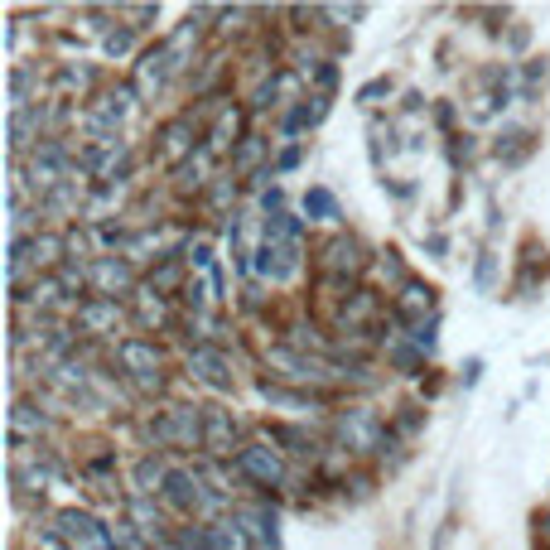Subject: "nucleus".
<instances>
[{"mask_svg":"<svg viewBox=\"0 0 550 550\" xmlns=\"http://www.w3.org/2000/svg\"><path fill=\"white\" fill-rule=\"evenodd\" d=\"M304 213L314 222H338V198L329 189H309L304 193Z\"/></svg>","mask_w":550,"mask_h":550,"instance_id":"nucleus-23","label":"nucleus"},{"mask_svg":"<svg viewBox=\"0 0 550 550\" xmlns=\"http://www.w3.org/2000/svg\"><path fill=\"white\" fill-rule=\"evenodd\" d=\"M391 92V78H372V83L358 92V102H377V97H386Z\"/></svg>","mask_w":550,"mask_h":550,"instance_id":"nucleus-33","label":"nucleus"},{"mask_svg":"<svg viewBox=\"0 0 550 550\" xmlns=\"http://www.w3.org/2000/svg\"><path fill=\"white\" fill-rule=\"evenodd\" d=\"M198 20H203V15H189L184 25L169 34L165 54H169V63H174V73H179V68H189V54L198 49Z\"/></svg>","mask_w":550,"mask_h":550,"instance_id":"nucleus-17","label":"nucleus"},{"mask_svg":"<svg viewBox=\"0 0 550 550\" xmlns=\"http://www.w3.org/2000/svg\"><path fill=\"white\" fill-rule=\"evenodd\" d=\"M140 319H145V324H165V300H160V295H155V300L145 295V300H140Z\"/></svg>","mask_w":550,"mask_h":550,"instance_id":"nucleus-32","label":"nucleus"},{"mask_svg":"<svg viewBox=\"0 0 550 550\" xmlns=\"http://www.w3.org/2000/svg\"><path fill=\"white\" fill-rule=\"evenodd\" d=\"M237 468L247 473L251 483H261V488H275L280 478H285V464H280V454L266 449V444H242V454H237Z\"/></svg>","mask_w":550,"mask_h":550,"instance_id":"nucleus-6","label":"nucleus"},{"mask_svg":"<svg viewBox=\"0 0 550 550\" xmlns=\"http://www.w3.org/2000/svg\"><path fill=\"white\" fill-rule=\"evenodd\" d=\"M160 140H165V145H160V160H165V165H184V160L193 155V126L184 121V116L169 121L165 131H160Z\"/></svg>","mask_w":550,"mask_h":550,"instance_id":"nucleus-15","label":"nucleus"},{"mask_svg":"<svg viewBox=\"0 0 550 550\" xmlns=\"http://www.w3.org/2000/svg\"><path fill=\"white\" fill-rule=\"evenodd\" d=\"M391 362H396V367H401V372H420V367H425V353H415V348H406V343H391Z\"/></svg>","mask_w":550,"mask_h":550,"instance_id":"nucleus-29","label":"nucleus"},{"mask_svg":"<svg viewBox=\"0 0 550 550\" xmlns=\"http://www.w3.org/2000/svg\"><path fill=\"white\" fill-rule=\"evenodd\" d=\"M338 444H348L353 454H367L372 444H386V440H382V425L367 411H348L338 415Z\"/></svg>","mask_w":550,"mask_h":550,"instance_id":"nucleus-7","label":"nucleus"},{"mask_svg":"<svg viewBox=\"0 0 550 550\" xmlns=\"http://www.w3.org/2000/svg\"><path fill=\"white\" fill-rule=\"evenodd\" d=\"M87 280L102 290V300H116V295H131V290H136V271H131V261H121V256H97V261L87 266Z\"/></svg>","mask_w":550,"mask_h":550,"instance_id":"nucleus-4","label":"nucleus"},{"mask_svg":"<svg viewBox=\"0 0 550 550\" xmlns=\"http://www.w3.org/2000/svg\"><path fill=\"white\" fill-rule=\"evenodd\" d=\"M295 165H300V150H285V155H280V165H275V169H295Z\"/></svg>","mask_w":550,"mask_h":550,"instance_id":"nucleus-39","label":"nucleus"},{"mask_svg":"<svg viewBox=\"0 0 550 550\" xmlns=\"http://www.w3.org/2000/svg\"><path fill=\"white\" fill-rule=\"evenodd\" d=\"M126 15H131V20H155L160 5H126Z\"/></svg>","mask_w":550,"mask_h":550,"instance_id":"nucleus-38","label":"nucleus"},{"mask_svg":"<svg viewBox=\"0 0 550 550\" xmlns=\"http://www.w3.org/2000/svg\"><path fill=\"white\" fill-rule=\"evenodd\" d=\"M430 309H435V290H430V285H415V280L401 290V300H396V314L411 319V329L415 324H425L420 314H430Z\"/></svg>","mask_w":550,"mask_h":550,"instance_id":"nucleus-20","label":"nucleus"},{"mask_svg":"<svg viewBox=\"0 0 550 550\" xmlns=\"http://www.w3.org/2000/svg\"><path fill=\"white\" fill-rule=\"evenodd\" d=\"M116 324H121V304H116V300H87V304H78V329L92 333V338L116 333Z\"/></svg>","mask_w":550,"mask_h":550,"instance_id":"nucleus-11","label":"nucleus"},{"mask_svg":"<svg viewBox=\"0 0 550 550\" xmlns=\"http://www.w3.org/2000/svg\"><path fill=\"white\" fill-rule=\"evenodd\" d=\"M111 541H116V550H150V541L131 522H111Z\"/></svg>","mask_w":550,"mask_h":550,"instance_id":"nucleus-26","label":"nucleus"},{"mask_svg":"<svg viewBox=\"0 0 550 550\" xmlns=\"http://www.w3.org/2000/svg\"><path fill=\"white\" fill-rule=\"evenodd\" d=\"M58 251H63V237L44 232V237H29V266H54Z\"/></svg>","mask_w":550,"mask_h":550,"instance_id":"nucleus-24","label":"nucleus"},{"mask_svg":"<svg viewBox=\"0 0 550 550\" xmlns=\"http://www.w3.org/2000/svg\"><path fill=\"white\" fill-rule=\"evenodd\" d=\"M126 522L136 526L150 546H160V541H165V517L150 507V497H131V502H126Z\"/></svg>","mask_w":550,"mask_h":550,"instance_id":"nucleus-14","label":"nucleus"},{"mask_svg":"<svg viewBox=\"0 0 550 550\" xmlns=\"http://www.w3.org/2000/svg\"><path fill=\"white\" fill-rule=\"evenodd\" d=\"M189 261H193V266H213V247H208V242L189 247Z\"/></svg>","mask_w":550,"mask_h":550,"instance_id":"nucleus-37","label":"nucleus"},{"mask_svg":"<svg viewBox=\"0 0 550 550\" xmlns=\"http://www.w3.org/2000/svg\"><path fill=\"white\" fill-rule=\"evenodd\" d=\"M174 280H179V256H165V266H160V275H155V285H160V290H169Z\"/></svg>","mask_w":550,"mask_h":550,"instance_id":"nucleus-34","label":"nucleus"},{"mask_svg":"<svg viewBox=\"0 0 550 550\" xmlns=\"http://www.w3.org/2000/svg\"><path fill=\"white\" fill-rule=\"evenodd\" d=\"M203 449H208V459H232V449L242 454V444H237V420L218 406H203Z\"/></svg>","mask_w":550,"mask_h":550,"instance_id":"nucleus-5","label":"nucleus"},{"mask_svg":"<svg viewBox=\"0 0 550 550\" xmlns=\"http://www.w3.org/2000/svg\"><path fill=\"white\" fill-rule=\"evenodd\" d=\"M174 507V512H184V517H193L198 507H218L213 497L203 493V483H198V473L193 468H169V478H165V493H160Z\"/></svg>","mask_w":550,"mask_h":550,"instance_id":"nucleus-3","label":"nucleus"},{"mask_svg":"<svg viewBox=\"0 0 550 550\" xmlns=\"http://www.w3.org/2000/svg\"><path fill=\"white\" fill-rule=\"evenodd\" d=\"M116 358L126 367V377H160V348L155 343H140V338H126L121 348H116Z\"/></svg>","mask_w":550,"mask_h":550,"instance_id":"nucleus-10","label":"nucleus"},{"mask_svg":"<svg viewBox=\"0 0 550 550\" xmlns=\"http://www.w3.org/2000/svg\"><path fill=\"white\" fill-rule=\"evenodd\" d=\"M208 536H213V550H256V546H251V531L237 522V517L213 522V526H208Z\"/></svg>","mask_w":550,"mask_h":550,"instance_id":"nucleus-22","label":"nucleus"},{"mask_svg":"<svg viewBox=\"0 0 550 550\" xmlns=\"http://www.w3.org/2000/svg\"><path fill=\"white\" fill-rule=\"evenodd\" d=\"M102 49H107V54H111V58L131 54V29H111L107 39H102Z\"/></svg>","mask_w":550,"mask_h":550,"instance_id":"nucleus-31","label":"nucleus"},{"mask_svg":"<svg viewBox=\"0 0 550 550\" xmlns=\"http://www.w3.org/2000/svg\"><path fill=\"white\" fill-rule=\"evenodd\" d=\"M34 184H39V189H54V184H63V179H68V174H73V165H68V150H63V145H39V150H34Z\"/></svg>","mask_w":550,"mask_h":550,"instance_id":"nucleus-9","label":"nucleus"},{"mask_svg":"<svg viewBox=\"0 0 550 550\" xmlns=\"http://www.w3.org/2000/svg\"><path fill=\"white\" fill-rule=\"evenodd\" d=\"M58 536H63V546L73 550H116L111 541V526L97 522L92 512H78V507H68V512H58Z\"/></svg>","mask_w":550,"mask_h":550,"instance_id":"nucleus-1","label":"nucleus"},{"mask_svg":"<svg viewBox=\"0 0 550 550\" xmlns=\"http://www.w3.org/2000/svg\"><path fill=\"white\" fill-rule=\"evenodd\" d=\"M261 155H266V140H261V136H242L237 155H232V169H251Z\"/></svg>","mask_w":550,"mask_h":550,"instance_id":"nucleus-25","label":"nucleus"},{"mask_svg":"<svg viewBox=\"0 0 550 550\" xmlns=\"http://www.w3.org/2000/svg\"><path fill=\"white\" fill-rule=\"evenodd\" d=\"M155 430V440L165 444V449H203V411H193V406H174V411H160V420L150 425Z\"/></svg>","mask_w":550,"mask_h":550,"instance_id":"nucleus-2","label":"nucleus"},{"mask_svg":"<svg viewBox=\"0 0 550 550\" xmlns=\"http://www.w3.org/2000/svg\"><path fill=\"white\" fill-rule=\"evenodd\" d=\"M493 275H497V256L493 251H483V256H478V271H473V285L488 295V290H493Z\"/></svg>","mask_w":550,"mask_h":550,"instance_id":"nucleus-30","label":"nucleus"},{"mask_svg":"<svg viewBox=\"0 0 550 550\" xmlns=\"http://www.w3.org/2000/svg\"><path fill=\"white\" fill-rule=\"evenodd\" d=\"M478 372H483V362L473 358V362H468V372H464V386H473V382H478Z\"/></svg>","mask_w":550,"mask_h":550,"instance_id":"nucleus-40","label":"nucleus"},{"mask_svg":"<svg viewBox=\"0 0 550 550\" xmlns=\"http://www.w3.org/2000/svg\"><path fill=\"white\" fill-rule=\"evenodd\" d=\"M165 478H169V468L160 454H145L136 464V473H131V483H136V497H155V493H165Z\"/></svg>","mask_w":550,"mask_h":550,"instance_id":"nucleus-18","label":"nucleus"},{"mask_svg":"<svg viewBox=\"0 0 550 550\" xmlns=\"http://www.w3.org/2000/svg\"><path fill=\"white\" fill-rule=\"evenodd\" d=\"M237 522L247 526V531H256V541L266 550H280V526H275V512H266V507H251V512H232Z\"/></svg>","mask_w":550,"mask_h":550,"instance_id":"nucleus-21","label":"nucleus"},{"mask_svg":"<svg viewBox=\"0 0 550 550\" xmlns=\"http://www.w3.org/2000/svg\"><path fill=\"white\" fill-rule=\"evenodd\" d=\"M546 541H550V517H546Z\"/></svg>","mask_w":550,"mask_h":550,"instance_id":"nucleus-42","label":"nucleus"},{"mask_svg":"<svg viewBox=\"0 0 550 550\" xmlns=\"http://www.w3.org/2000/svg\"><path fill=\"white\" fill-rule=\"evenodd\" d=\"M324 266L338 275H358L367 266V256H362V242L358 237H333L329 251H324Z\"/></svg>","mask_w":550,"mask_h":550,"instance_id":"nucleus-13","label":"nucleus"},{"mask_svg":"<svg viewBox=\"0 0 550 550\" xmlns=\"http://www.w3.org/2000/svg\"><path fill=\"white\" fill-rule=\"evenodd\" d=\"M189 372L203 377L213 391H232V362H227V353H218V348H193Z\"/></svg>","mask_w":550,"mask_h":550,"instance_id":"nucleus-8","label":"nucleus"},{"mask_svg":"<svg viewBox=\"0 0 550 550\" xmlns=\"http://www.w3.org/2000/svg\"><path fill=\"white\" fill-rule=\"evenodd\" d=\"M49 430V415L39 411V406H29V401H15V411H10V440L25 444V440H39Z\"/></svg>","mask_w":550,"mask_h":550,"instance_id":"nucleus-16","label":"nucleus"},{"mask_svg":"<svg viewBox=\"0 0 550 550\" xmlns=\"http://www.w3.org/2000/svg\"><path fill=\"white\" fill-rule=\"evenodd\" d=\"M174 73V63H169L165 44L160 49H150V54H140V68H136V92L140 97H155L160 87H165V78Z\"/></svg>","mask_w":550,"mask_h":550,"instance_id":"nucleus-12","label":"nucleus"},{"mask_svg":"<svg viewBox=\"0 0 550 550\" xmlns=\"http://www.w3.org/2000/svg\"><path fill=\"white\" fill-rule=\"evenodd\" d=\"M227 136H237V116H222V121H218V131H213V150H222Z\"/></svg>","mask_w":550,"mask_h":550,"instance_id":"nucleus-35","label":"nucleus"},{"mask_svg":"<svg viewBox=\"0 0 550 550\" xmlns=\"http://www.w3.org/2000/svg\"><path fill=\"white\" fill-rule=\"evenodd\" d=\"M444 546H449V522H444L440 531H435V550H444Z\"/></svg>","mask_w":550,"mask_h":550,"instance_id":"nucleus-41","label":"nucleus"},{"mask_svg":"<svg viewBox=\"0 0 550 550\" xmlns=\"http://www.w3.org/2000/svg\"><path fill=\"white\" fill-rule=\"evenodd\" d=\"M174 546L179 550H213V536H208V526H184V531L174 536Z\"/></svg>","mask_w":550,"mask_h":550,"instance_id":"nucleus-28","label":"nucleus"},{"mask_svg":"<svg viewBox=\"0 0 550 550\" xmlns=\"http://www.w3.org/2000/svg\"><path fill=\"white\" fill-rule=\"evenodd\" d=\"M372 309H377V295L358 290V295H353V304H343V324H362V319H372Z\"/></svg>","mask_w":550,"mask_h":550,"instance_id":"nucleus-27","label":"nucleus"},{"mask_svg":"<svg viewBox=\"0 0 550 550\" xmlns=\"http://www.w3.org/2000/svg\"><path fill=\"white\" fill-rule=\"evenodd\" d=\"M131 102H136V92L121 83V87H111V92H102V97H97V111H92V116H102L111 131H116V126L131 116Z\"/></svg>","mask_w":550,"mask_h":550,"instance_id":"nucleus-19","label":"nucleus"},{"mask_svg":"<svg viewBox=\"0 0 550 550\" xmlns=\"http://www.w3.org/2000/svg\"><path fill=\"white\" fill-rule=\"evenodd\" d=\"M314 83H319L324 92H329V87L338 83V68H333V63H319V68H314Z\"/></svg>","mask_w":550,"mask_h":550,"instance_id":"nucleus-36","label":"nucleus"}]
</instances>
